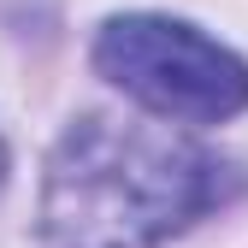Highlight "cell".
<instances>
[{
    "instance_id": "cell-1",
    "label": "cell",
    "mask_w": 248,
    "mask_h": 248,
    "mask_svg": "<svg viewBox=\"0 0 248 248\" xmlns=\"http://www.w3.org/2000/svg\"><path fill=\"white\" fill-rule=\"evenodd\" d=\"M242 189L231 160L160 124L83 118L59 136L42 183L47 248H160Z\"/></svg>"
},
{
    "instance_id": "cell-2",
    "label": "cell",
    "mask_w": 248,
    "mask_h": 248,
    "mask_svg": "<svg viewBox=\"0 0 248 248\" xmlns=\"http://www.w3.org/2000/svg\"><path fill=\"white\" fill-rule=\"evenodd\" d=\"M95 71L171 124H219L248 107V65L183 18L130 12L95 36Z\"/></svg>"
},
{
    "instance_id": "cell-3",
    "label": "cell",
    "mask_w": 248,
    "mask_h": 248,
    "mask_svg": "<svg viewBox=\"0 0 248 248\" xmlns=\"http://www.w3.org/2000/svg\"><path fill=\"white\" fill-rule=\"evenodd\" d=\"M0 183H6V142H0Z\"/></svg>"
}]
</instances>
